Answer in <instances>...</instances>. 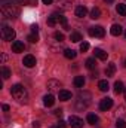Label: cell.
<instances>
[{
	"label": "cell",
	"mask_w": 126,
	"mask_h": 128,
	"mask_svg": "<svg viewBox=\"0 0 126 128\" xmlns=\"http://www.w3.org/2000/svg\"><path fill=\"white\" fill-rule=\"evenodd\" d=\"M10 94H12V97L16 101H19V103H27L28 101V92H27V90L21 84H15L10 88Z\"/></svg>",
	"instance_id": "1"
},
{
	"label": "cell",
	"mask_w": 126,
	"mask_h": 128,
	"mask_svg": "<svg viewBox=\"0 0 126 128\" xmlns=\"http://www.w3.org/2000/svg\"><path fill=\"white\" fill-rule=\"evenodd\" d=\"M19 14H21V9H19L18 3L16 4H1V15L4 18H12L13 20V18H18Z\"/></svg>",
	"instance_id": "2"
},
{
	"label": "cell",
	"mask_w": 126,
	"mask_h": 128,
	"mask_svg": "<svg viewBox=\"0 0 126 128\" xmlns=\"http://www.w3.org/2000/svg\"><path fill=\"white\" fill-rule=\"evenodd\" d=\"M91 100H92V96H91L89 92L83 91V92L79 94V100H77L76 107H77V109H86V107L91 104Z\"/></svg>",
	"instance_id": "3"
},
{
	"label": "cell",
	"mask_w": 126,
	"mask_h": 128,
	"mask_svg": "<svg viewBox=\"0 0 126 128\" xmlns=\"http://www.w3.org/2000/svg\"><path fill=\"white\" fill-rule=\"evenodd\" d=\"M0 34H1V39L6 40V42H10L15 39V30L10 28L9 26H1V30H0Z\"/></svg>",
	"instance_id": "4"
},
{
	"label": "cell",
	"mask_w": 126,
	"mask_h": 128,
	"mask_svg": "<svg viewBox=\"0 0 126 128\" xmlns=\"http://www.w3.org/2000/svg\"><path fill=\"white\" fill-rule=\"evenodd\" d=\"M88 33H89V36H92V37H104V36H105V30H104L101 26L91 27Z\"/></svg>",
	"instance_id": "5"
},
{
	"label": "cell",
	"mask_w": 126,
	"mask_h": 128,
	"mask_svg": "<svg viewBox=\"0 0 126 128\" xmlns=\"http://www.w3.org/2000/svg\"><path fill=\"white\" fill-rule=\"evenodd\" d=\"M113 107V100L110 98V97H104L101 101H99V109L102 110V112H107V110H110Z\"/></svg>",
	"instance_id": "6"
},
{
	"label": "cell",
	"mask_w": 126,
	"mask_h": 128,
	"mask_svg": "<svg viewBox=\"0 0 126 128\" xmlns=\"http://www.w3.org/2000/svg\"><path fill=\"white\" fill-rule=\"evenodd\" d=\"M68 122H70L71 128H83V119H80L79 116L71 115V116L68 118Z\"/></svg>",
	"instance_id": "7"
},
{
	"label": "cell",
	"mask_w": 126,
	"mask_h": 128,
	"mask_svg": "<svg viewBox=\"0 0 126 128\" xmlns=\"http://www.w3.org/2000/svg\"><path fill=\"white\" fill-rule=\"evenodd\" d=\"M61 88V82L60 80H55V79H51V80H48V90L51 91V92H55V91H61L60 90Z\"/></svg>",
	"instance_id": "8"
},
{
	"label": "cell",
	"mask_w": 126,
	"mask_h": 128,
	"mask_svg": "<svg viewBox=\"0 0 126 128\" xmlns=\"http://www.w3.org/2000/svg\"><path fill=\"white\" fill-rule=\"evenodd\" d=\"M22 64H24L25 67H28V68L34 67V66H36V57H34V55H25L24 60H22Z\"/></svg>",
	"instance_id": "9"
},
{
	"label": "cell",
	"mask_w": 126,
	"mask_h": 128,
	"mask_svg": "<svg viewBox=\"0 0 126 128\" xmlns=\"http://www.w3.org/2000/svg\"><path fill=\"white\" fill-rule=\"evenodd\" d=\"M24 43L21 42V40H15L13 43H12V52H24Z\"/></svg>",
	"instance_id": "10"
},
{
	"label": "cell",
	"mask_w": 126,
	"mask_h": 128,
	"mask_svg": "<svg viewBox=\"0 0 126 128\" xmlns=\"http://www.w3.org/2000/svg\"><path fill=\"white\" fill-rule=\"evenodd\" d=\"M43 104L46 107H52L55 104V97L52 96V94H46V96L43 97Z\"/></svg>",
	"instance_id": "11"
},
{
	"label": "cell",
	"mask_w": 126,
	"mask_h": 128,
	"mask_svg": "<svg viewBox=\"0 0 126 128\" xmlns=\"http://www.w3.org/2000/svg\"><path fill=\"white\" fill-rule=\"evenodd\" d=\"M58 97H60L61 101H68V100H71L73 94H71L70 91H67V90H61V91L58 92Z\"/></svg>",
	"instance_id": "12"
},
{
	"label": "cell",
	"mask_w": 126,
	"mask_h": 128,
	"mask_svg": "<svg viewBox=\"0 0 126 128\" xmlns=\"http://www.w3.org/2000/svg\"><path fill=\"white\" fill-rule=\"evenodd\" d=\"M88 15V8L86 6H77L76 8V16L77 18H83Z\"/></svg>",
	"instance_id": "13"
},
{
	"label": "cell",
	"mask_w": 126,
	"mask_h": 128,
	"mask_svg": "<svg viewBox=\"0 0 126 128\" xmlns=\"http://www.w3.org/2000/svg\"><path fill=\"white\" fill-rule=\"evenodd\" d=\"M58 4H60V9H63V10H70V9H71V4H73V0H60Z\"/></svg>",
	"instance_id": "14"
},
{
	"label": "cell",
	"mask_w": 126,
	"mask_h": 128,
	"mask_svg": "<svg viewBox=\"0 0 126 128\" xmlns=\"http://www.w3.org/2000/svg\"><path fill=\"white\" fill-rule=\"evenodd\" d=\"M57 22H60V14H52L48 18V26L54 27V26H57Z\"/></svg>",
	"instance_id": "15"
},
{
	"label": "cell",
	"mask_w": 126,
	"mask_h": 128,
	"mask_svg": "<svg viewBox=\"0 0 126 128\" xmlns=\"http://www.w3.org/2000/svg\"><path fill=\"white\" fill-rule=\"evenodd\" d=\"M94 54H95V57L96 58H99V60H107V52L104 51V49H101V48H95V51H94Z\"/></svg>",
	"instance_id": "16"
},
{
	"label": "cell",
	"mask_w": 126,
	"mask_h": 128,
	"mask_svg": "<svg viewBox=\"0 0 126 128\" xmlns=\"http://www.w3.org/2000/svg\"><path fill=\"white\" fill-rule=\"evenodd\" d=\"M114 73H116V64L110 63L107 67H105V76H107V78H111Z\"/></svg>",
	"instance_id": "17"
},
{
	"label": "cell",
	"mask_w": 126,
	"mask_h": 128,
	"mask_svg": "<svg viewBox=\"0 0 126 128\" xmlns=\"http://www.w3.org/2000/svg\"><path fill=\"white\" fill-rule=\"evenodd\" d=\"M110 33H111L113 36H120V34L123 33V28H122V26H119V24H113L111 28H110Z\"/></svg>",
	"instance_id": "18"
},
{
	"label": "cell",
	"mask_w": 126,
	"mask_h": 128,
	"mask_svg": "<svg viewBox=\"0 0 126 128\" xmlns=\"http://www.w3.org/2000/svg\"><path fill=\"white\" fill-rule=\"evenodd\" d=\"M86 119H88V124H91V125H96V124L99 122V118H98L96 115H94V113H89Z\"/></svg>",
	"instance_id": "19"
},
{
	"label": "cell",
	"mask_w": 126,
	"mask_h": 128,
	"mask_svg": "<svg viewBox=\"0 0 126 128\" xmlns=\"http://www.w3.org/2000/svg\"><path fill=\"white\" fill-rule=\"evenodd\" d=\"M116 12H117L120 16H126V4H123V3H119V4L116 6Z\"/></svg>",
	"instance_id": "20"
},
{
	"label": "cell",
	"mask_w": 126,
	"mask_h": 128,
	"mask_svg": "<svg viewBox=\"0 0 126 128\" xmlns=\"http://www.w3.org/2000/svg\"><path fill=\"white\" fill-rule=\"evenodd\" d=\"M76 55H77V52H76V51H73V49H65V51H64V57H65V58H68V60H74V58H76Z\"/></svg>",
	"instance_id": "21"
},
{
	"label": "cell",
	"mask_w": 126,
	"mask_h": 128,
	"mask_svg": "<svg viewBox=\"0 0 126 128\" xmlns=\"http://www.w3.org/2000/svg\"><path fill=\"white\" fill-rule=\"evenodd\" d=\"M123 91H125L123 84H122L120 80H116V82H114V92H116V94H122Z\"/></svg>",
	"instance_id": "22"
},
{
	"label": "cell",
	"mask_w": 126,
	"mask_h": 128,
	"mask_svg": "<svg viewBox=\"0 0 126 128\" xmlns=\"http://www.w3.org/2000/svg\"><path fill=\"white\" fill-rule=\"evenodd\" d=\"M70 40H71V42H74V43H77V42L83 40V37H82V34H80V33L74 32V33H71V34H70Z\"/></svg>",
	"instance_id": "23"
},
{
	"label": "cell",
	"mask_w": 126,
	"mask_h": 128,
	"mask_svg": "<svg viewBox=\"0 0 126 128\" xmlns=\"http://www.w3.org/2000/svg\"><path fill=\"white\" fill-rule=\"evenodd\" d=\"M98 88H99V91L105 92V91H108L110 85H108V82H107V80H99V82H98Z\"/></svg>",
	"instance_id": "24"
},
{
	"label": "cell",
	"mask_w": 126,
	"mask_h": 128,
	"mask_svg": "<svg viewBox=\"0 0 126 128\" xmlns=\"http://www.w3.org/2000/svg\"><path fill=\"white\" fill-rule=\"evenodd\" d=\"M0 72H1V78H3V79H4V80H6V79H9V78H10V70H9V68H7V67H6V66H3V67H1V68H0Z\"/></svg>",
	"instance_id": "25"
},
{
	"label": "cell",
	"mask_w": 126,
	"mask_h": 128,
	"mask_svg": "<svg viewBox=\"0 0 126 128\" xmlns=\"http://www.w3.org/2000/svg\"><path fill=\"white\" fill-rule=\"evenodd\" d=\"M74 85H76L77 88H82V86L85 85V78H83V76H76V78H74Z\"/></svg>",
	"instance_id": "26"
},
{
	"label": "cell",
	"mask_w": 126,
	"mask_h": 128,
	"mask_svg": "<svg viewBox=\"0 0 126 128\" xmlns=\"http://www.w3.org/2000/svg\"><path fill=\"white\" fill-rule=\"evenodd\" d=\"M85 66H86V68H89V70H94L95 67H96V61H95V58H88Z\"/></svg>",
	"instance_id": "27"
},
{
	"label": "cell",
	"mask_w": 126,
	"mask_h": 128,
	"mask_svg": "<svg viewBox=\"0 0 126 128\" xmlns=\"http://www.w3.org/2000/svg\"><path fill=\"white\" fill-rule=\"evenodd\" d=\"M101 16V9L99 8H94L92 10H91V18L92 20H98Z\"/></svg>",
	"instance_id": "28"
},
{
	"label": "cell",
	"mask_w": 126,
	"mask_h": 128,
	"mask_svg": "<svg viewBox=\"0 0 126 128\" xmlns=\"http://www.w3.org/2000/svg\"><path fill=\"white\" fill-rule=\"evenodd\" d=\"M16 2L21 4H27V6H36L37 4V0H16Z\"/></svg>",
	"instance_id": "29"
},
{
	"label": "cell",
	"mask_w": 126,
	"mask_h": 128,
	"mask_svg": "<svg viewBox=\"0 0 126 128\" xmlns=\"http://www.w3.org/2000/svg\"><path fill=\"white\" fill-rule=\"evenodd\" d=\"M27 40H30L31 43H37V42H39V34H37V33H31V34H28Z\"/></svg>",
	"instance_id": "30"
},
{
	"label": "cell",
	"mask_w": 126,
	"mask_h": 128,
	"mask_svg": "<svg viewBox=\"0 0 126 128\" xmlns=\"http://www.w3.org/2000/svg\"><path fill=\"white\" fill-rule=\"evenodd\" d=\"M88 49H89V43H88V42H82V43H80V51H82V52H86Z\"/></svg>",
	"instance_id": "31"
},
{
	"label": "cell",
	"mask_w": 126,
	"mask_h": 128,
	"mask_svg": "<svg viewBox=\"0 0 126 128\" xmlns=\"http://www.w3.org/2000/svg\"><path fill=\"white\" fill-rule=\"evenodd\" d=\"M54 37H55L58 42H63V40H64V34H63V33H60V32H55V33H54Z\"/></svg>",
	"instance_id": "32"
},
{
	"label": "cell",
	"mask_w": 126,
	"mask_h": 128,
	"mask_svg": "<svg viewBox=\"0 0 126 128\" xmlns=\"http://www.w3.org/2000/svg\"><path fill=\"white\" fill-rule=\"evenodd\" d=\"M116 127H117V128H126V122L123 121V119H117Z\"/></svg>",
	"instance_id": "33"
},
{
	"label": "cell",
	"mask_w": 126,
	"mask_h": 128,
	"mask_svg": "<svg viewBox=\"0 0 126 128\" xmlns=\"http://www.w3.org/2000/svg\"><path fill=\"white\" fill-rule=\"evenodd\" d=\"M52 128H67V124H65L64 121H60V122H57Z\"/></svg>",
	"instance_id": "34"
},
{
	"label": "cell",
	"mask_w": 126,
	"mask_h": 128,
	"mask_svg": "<svg viewBox=\"0 0 126 128\" xmlns=\"http://www.w3.org/2000/svg\"><path fill=\"white\" fill-rule=\"evenodd\" d=\"M39 32V26L37 24H33L31 26V33H37Z\"/></svg>",
	"instance_id": "35"
},
{
	"label": "cell",
	"mask_w": 126,
	"mask_h": 128,
	"mask_svg": "<svg viewBox=\"0 0 126 128\" xmlns=\"http://www.w3.org/2000/svg\"><path fill=\"white\" fill-rule=\"evenodd\" d=\"M54 113H55L57 116H61V115H63V109H57V110H55Z\"/></svg>",
	"instance_id": "36"
},
{
	"label": "cell",
	"mask_w": 126,
	"mask_h": 128,
	"mask_svg": "<svg viewBox=\"0 0 126 128\" xmlns=\"http://www.w3.org/2000/svg\"><path fill=\"white\" fill-rule=\"evenodd\" d=\"M33 128H40V122L34 121V122H33Z\"/></svg>",
	"instance_id": "37"
},
{
	"label": "cell",
	"mask_w": 126,
	"mask_h": 128,
	"mask_svg": "<svg viewBox=\"0 0 126 128\" xmlns=\"http://www.w3.org/2000/svg\"><path fill=\"white\" fill-rule=\"evenodd\" d=\"M42 2H43V4H52L54 0H42Z\"/></svg>",
	"instance_id": "38"
},
{
	"label": "cell",
	"mask_w": 126,
	"mask_h": 128,
	"mask_svg": "<svg viewBox=\"0 0 126 128\" xmlns=\"http://www.w3.org/2000/svg\"><path fill=\"white\" fill-rule=\"evenodd\" d=\"M3 110H4V112H9V106H7V104H3Z\"/></svg>",
	"instance_id": "39"
},
{
	"label": "cell",
	"mask_w": 126,
	"mask_h": 128,
	"mask_svg": "<svg viewBox=\"0 0 126 128\" xmlns=\"http://www.w3.org/2000/svg\"><path fill=\"white\" fill-rule=\"evenodd\" d=\"M6 61V55L4 54H1V63H4Z\"/></svg>",
	"instance_id": "40"
},
{
	"label": "cell",
	"mask_w": 126,
	"mask_h": 128,
	"mask_svg": "<svg viewBox=\"0 0 126 128\" xmlns=\"http://www.w3.org/2000/svg\"><path fill=\"white\" fill-rule=\"evenodd\" d=\"M104 2H105V3H113L114 0H104Z\"/></svg>",
	"instance_id": "41"
},
{
	"label": "cell",
	"mask_w": 126,
	"mask_h": 128,
	"mask_svg": "<svg viewBox=\"0 0 126 128\" xmlns=\"http://www.w3.org/2000/svg\"><path fill=\"white\" fill-rule=\"evenodd\" d=\"M125 100H126V90H125Z\"/></svg>",
	"instance_id": "42"
},
{
	"label": "cell",
	"mask_w": 126,
	"mask_h": 128,
	"mask_svg": "<svg viewBox=\"0 0 126 128\" xmlns=\"http://www.w3.org/2000/svg\"><path fill=\"white\" fill-rule=\"evenodd\" d=\"M125 37H126V30H125Z\"/></svg>",
	"instance_id": "43"
},
{
	"label": "cell",
	"mask_w": 126,
	"mask_h": 128,
	"mask_svg": "<svg viewBox=\"0 0 126 128\" xmlns=\"http://www.w3.org/2000/svg\"><path fill=\"white\" fill-rule=\"evenodd\" d=\"M125 67H126V60H125Z\"/></svg>",
	"instance_id": "44"
}]
</instances>
